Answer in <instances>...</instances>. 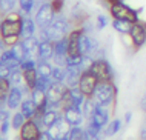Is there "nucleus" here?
I'll return each instance as SVG.
<instances>
[{
	"mask_svg": "<svg viewBox=\"0 0 146 140\" xmlns=\"http://www.w3.org/2000/svg\"><path fill=\"white\" fill-rule=\"evenodd\" d=\"M0 140H5V139H3V137H0Z\"/></svg>",
	"mask_w": 146,
	"mask_h": 140,
	"instance_id": "47",
	"label": "nucleus"
},
{
	"mask_svg": "<svg viewBox=\"0 0 146 140\" xmlns=\"http://www.w3.org/2000/svg\"><path fill=\"white\" fill-rule=\"evenodd\" d=\"M66 89H68V86L63 82H54L51 85V88L46 91V99H48L49 108H56V109L62 108V99L65 95Z\"/></svg>",
	"mask_w": 146,
	"mask_h": 140,
	"instance_id": "7",
	"label": "nucleus"
},
{
	"mask_svg": "<svg viewBox=\"0 0 146 140\" xmlns=\"http://www.w3.org/2000/svg\"><path fill=\"white\" fill-rule=\"evenodd\" d=\"M37 80H38L37 68H34V69H28V71H23V82H25V86L28 88L29 91H33L34 88L37 86Z\"/></svg>",
	"mask_w": 146,
	"mask_h": 140,
	"instance_id": "20",
	"label": "nucleus"
},
{
	"mask_svg": "<svg viewBox=\"0 0 146 140\" xmlns=\"http://www.w3.org/2000/svg\"><path fill=\"white\" fill-rule=\"evenodd\" d=\"M5 48H6V46H5V43H3V40H2V37H0V54H2V51L5 49Z\"/></svg>",
	"mask_w": 146,
	"mask_h": 140,
	"instance_id": "45",
	"label": "nucleus"
},
{
	"mask_svg": "<svg viewBox=\"0 0 146 140\" xmlns=\"http://www.w3.org/2000/svg\"><path fill=\"white\" fill-rule=\"evenodd\" d=\"M42 134V126L35 122L34 119H29L25 122V125L19 131V137L20 140H38Z\"/></svg>",
	"mask_w": 146,
	"mask_h": 140,
	"instance_id": "10",
	"label": "nucleus"
},
{
	"mask_svg": "<svg viewBox=\"0 0 146 140\" xmlns=\"http://www.w3.org/2000/svg\"><path fill=\"white\" fill-rule=\"evenodd\" d=\"M51 6H52L56 15H60L63 13V8H65V0H51Z\"/></svg>",
	"mask_w": 146,
	"mask_h": 140,
	"instance_id": "37",
	"label": "nucleus"
},
{
	"mask_svg": "<svg viewBox=\"0 0 146 140\" xmlns=\"http://www.w3.org/2000/svg\"><path fill=\"white\" fill-rule=\"evenodd\" d=\"M37 62L38 60H35L34 57H31V55H26L25 59L20 62V69L22 71H28V69H34V68H37Z\"/></svg>",
	"mask_w": 146,
	"mask_h": 140,
	"instance_id": "33",
	"label": "nucleus"
},
{
	"mask_svg": "<svg viewBox=\"0 0 146 140\" xmlns=\"http://www.w3.org/2000/svg\"><path fill=\"white\" fill-rule=\"evenodd\" d=\"M118 2H128V0H118Z\"/></svg>",
	"mask_w": 146,
	"mask_h": 140,
	"instance_id": "46",
	"label": "nucleus"
},
{
	"mask_svg": "<svg viewBox=\"0 0 146 140\" xmlns=\"http://www.w3.org/2000/svg\"><path fill=\"white\" fill-rule=\"evenodd\" d=\"M31 99L34 100V103L37 106H42V105H48V99H46V93L45 91H40V89H33L31 91Z\"/></svg>",
	"mask_w": 146,
	"mask_h": 140,
	"instance_id": "28",
	"label": "nucleus"
},
{
	"mask_svg": "<svg viewBox=\"0 0 146 140\" xmlns=\"http://www.w3.org/2000/svg\"><path fill=\"white\" fill-rule=\"evenodd\" d=\"M20 111L23 113V115H25L26 119H34V115H35V111H37V105L34 103V100L31 99V95L29 97H26V99H23V102H22V105H20Z\"/></svg>",
	"mask_w": 146,
	"mask_h": 140,
	"instance_id": "19",
	"label": "nucleus"
},
{
	"mask_svg": "<svg viewBox=\"0 0 146 140\" xmlns=\"http://www.w3.org/2000/svg\"><path fill=\"white\" fill-rule=\"evenodd\" d=\"M54 140H69V137H68V134H63V135H58V137H56Z\"/></svg>",
	"mask_w": 146,
	"mask_h": 140,
	"instance_id": "43",
	"label": "nucleus"
},
{
	"mask_svg": "<svg viewBox=\"0 0 146 140\" xmlns=\"http://www.w3.org/2000/svg\"><path fill=\"white\" fill-rule=\"evenodd\" d=\"M140 108H141V111H143V113H146V94L140 100Z\"/></svg>",
	"mask_w": 146,
	"mask_h": 140,
	"instance_id": "42",
	"label": "nucleus"
},
{
	"mask_svg": "<svg viewBox=\"0 0 146 140\" xmlns=\"http://www.w3.org/2000/svg\"><path fill=\"white\" fill-rule=\"evenodd\" d=\"M129 40L134 48V51H139L146 45V26L145 22H137L134 23L131 31H129Z\"/></svg>",
	"mask_w": 146,
	"mask_h": 140,
	"instance_id": "8",
	"label": "nucleus"
},
{
	"mask_svg": "<svg viewBox=\"0 0 146 140\" xmlns=\"http://www.w3.org/2000/svg\"><path fill=\"white\" fill-rule=\"evenodd\" d=\"M145 26H146V22H145Z\"/></svg>",
	"mask_w": 146,
	"mask_h": 140,
	"instance_id": "48",
	"label": "nucleus"
},
{
	"mask_svg": "<svg viewBox=\"0 0 146 140\" xmlns=\"http://www.w3.org/2000/svg\"><path fill=\"white\" fill-rule=\"evenodd\" d=\"M38 140H54V137L51 135V133L48 129H45V131H42V134H40V137H38Z\"/></svg>",
	"mask_w": 146,
	"mask_h": 140,
	"instance_id": "41",
	"label": "nucleus"
},
{
	"mask_svg": "<svg viewBox=\"0 0 146 140\" xmlns=\"http://www.w3.org/2000/svg\"><path fill=\"white\" fill-rule=\"evenodd\" d=\"M109 9V15L112 19H117V20H125V22H129V23H137L140 22V13L141 9H135V8L129 6L126 2H115L112 5L108 6Z\"/></svg>",
	"mask_w": 146,
	"mask_h": 140,
	"instance_id": "3",
	"label": "nucleus"
},
{
	"mask_svg": "<svg viewBox=\"0 0 146 140\" xmlns=\"http://www.w3.org/2000/svg\"><path fill=\"white\" fill-rule=\"evenodd\" d=\"M35 8V0H19V9L23 15H31Z\"/></svg>",
	"mask_w": 146,
	"mask_h": 140,
	"instance_id": "29",
	"label": "nucleus"
},
{
	"mask_svg": "<svg viewBox=\"0 0 146 140\" xmlns=\"http://www.w3.org/2000/svg\"><path fill=\"white\" fill-rule=\"evenodd\" d=\"M68 137L69 140H89V135L86 133V129H83L82 126H71Z\"/></svg>",
	"mask_w": 146,
	"mask_h": 140,
	"instance_id": "25",
	"label": "nucleus"
},
{
	"mask_svg": "<svg viewBox=\"0 0 146 140\" xmlns=\"http://www.w3.org/2000/svg\"><path fill=\"white\" fill-rule=\"evenodd\" d=\"M54 83V80H52V77H40V75H38V80H37V89H40V91H48L49 88H51V85H52ZM34 88V89H35Z\"/></svg>",
	"mask_w": 146,
	"mask_h": 140,
	"instance_id": "35",
	"label": "nucleus"
},
{
	"mask_svg": "<svg viewBox=\"0 0 146 140\" xmlns=\"http://www.w3.org/2000/svg\"><path fill=\"white\" fill-rule=\"evenodd\" d=\"M131 115H132L131 113H126V114H125V122H126V123L131 122Z\"/></svg>",
	"mask_w": 146,
	"mask_h": 140,
	"instance_id": "44",
	"label": "nucleus"
},
{
	"mask_svg": "<svg viewBox=\"0 0 146 140\" xmlns=\"http://www.w3.org/2000/svg\"><path fill=\"white\" fill-rule=\"evenodd\" d=\"M62 117H63V113H60L56 108H49L45 113V115L42 117V126H45L46 129H48V128H51L52 125H56Z\"/></svg>",
	"mask_w": 146,
	"mask_h": 140,
	"instance_id": "17",
	"label": "nucleus"
},
{
	"mask_svg": "<svg viewBox=\"0 0 146 140\" xmlns=\"http://www.w3.org/2000/svg\"><path fill=\"white\" fill-rule=\"evenodd\" d=\"M11 88H13V85H11L9 79H0V106L6 105V99Z\"/></svg>",
	"mask_w": 146,
	"mask_h": 140,
	"instance_id": "24",
	"label": "nucleus"
},
{
	"mask_svg": "<svg viewBox=\"0 0 146 140\" xmlns=\"http://www.w3.org/2000/svg\"><path fill=\"white\" fill-rule=\"evenodd\" d=\"M111 26L114 28V31L121 35H129V31L132 28V23L129 22H125V20H117V19H112L111 20Z\"/></svg>",
	"mask_w": 146,
	"mask_h": 140,
	"instance_id": "22",
	"label": "nucleus"
},
{
	"mask_svg": "<svg viewBox=\"0 0 146 140\" xmlns=\"http://www.w3.org/2000/svg\"><path fill=\"white\" fill-rule=\"evenodd\" d=\"M89 71L98 79V82H114V71L111 63L106 59H94Z\"/></svg>",
	"mask_w": 146,
	"mask_h": 140,
	"instance_id": "5",
	"label": "nucleus"
},
{
	"mask_svg": "<svg viewBox=\"0 0 146 140\" xmlns=\"http://www.w3.org/2000/svg\"><path fill=\"white\" fill-rule=\"evenodd\" d=\"M69 20H66L65 17H60V15H56V19L52 20V23L45 28V29H40V35L38 39L40 40H51V42H57V40L65 39L68 33L71 31L69 28Z\"/></svg>",
	"mask_w": 146,
	"mask_h": 140,
	"instance_id": "2",
	"label": "nucleus"
},
{
	"mask_svg": "<svg viewBox=\"0 0 146 140\" xmlns=\"http://www.w3.org/2000/svg\"><path fill=\"white\" fill-rule=\"evenodd\" d=\"M22 20L23 14L20 11H13L2 17L0 22V37L6 48H11L17 42H20L22 37Z\"/></svg>",
	"mask_w": 146,
	"mask_h": 140,
	"instance_id": "1",
	"label": "nucleus"
},
{
	"mask_svg": "<svg viewBox=\"0 0 146 140\" xmlns=\"http://www.w3.org/2000/svg\"><path fill=\"white\" fill-rule=\"evenodd\" d=\"M121 126H123V122H121L120 119L109 120V123L105 126V129H103V135L105 137H112V135H115L117 133H120Z\"/></svg>",
	"mask_w": 146,
	"mask_h": 140,
	"instance_id": "21",
	"label": "nucleus"
},
{
	"mask_svg": "<svg viewBox=\"0 0 146 140\" xmlns=\"http://www.w3.org/2000/svg\"><path fill=\"white\" fill-rule=\"evenodd\" d=\"M17 2L19 0H0V15H6L8 13H13Z\"/></svg>",
	"mask_w": 146,
	"mask_h": 140,
	"instance_id": "31",
	"label": "nucleus"
},
{
	"mask_svg": "<svg viewBox=\"0 0 146 140\" xmlns=\"http://www.w3.org/2000/svg\"><path fill=\"white\" fill-rule=\"evenodd\" d=\"M63 113V119L68 122L69 126H82L83 123V119H85V114L80 108H76V106H69V108H65L62 109Z\"/></svg>",
	"mask_w": 146,
	"mask_h": 140,
	"instance_id": "13",
	"label": "nucleus"
},
{
	"mask_svg": "<svg viewBox=\"0 0 146 140\" xmlns=\"http://www.w3.org/2000/svg\"><path fill=\"white\" fill-rule=\"evenodd\" d=\"M109 115H111L109 108L97 105L96 109L92 111V114H91L89 122L92 123V125H96L97 128H100V129H105V126L109 123Z\"/></svg>",
	"mask_w": 146,
	"mask_h": 140,
	"instance_id": "11",
	"label": "nucleus"
},
{
	"mask_svg": "<svg viewBox=\"0 0 146 140\" xmlns=\"http://www.w3.org/2000/svg\"><path fill=\"white\" fill-rule=\"evenodd\" d=\"M11 73H13V69L9 66H6L5 63L0 62V79H9Z\"/></svg>",
	"mask_w": 146,
	"mask_h": 140,
	"instance_id": "38",
	"label": "nucleus"
},
{
	"mask_svg": "<svg viewBox=\"0 0 146 140\" xmlns=\"http://www.w3.org/2000/svg\"><path fill=\"white\" fill-rule=\"evenodd\" d=\"M83 73L80 66H66V79L65 83L68 88H74L78 86V80H80V75Z\"/></svg>",
	"mask_w": 146,
	"mask_h": 140,
	"instance_id": "16",
	"label": "nucleus"
},
{
	"mask_svg": "<svg viewBox=\"0 0 146 140\" xmlns=\"http://www.w3.org/2000/svg\"><path fill=\"white\" fill-rule=\"evenodd\" d=\"M5 120H11L9 115V109H5V106H0V122H5Z\"/></svg>",
	"mask_w": 146,
	"mask_h": 140,
	"instance_id": "40",
	"label": "nucleus"
},
{
	"mask_svg": "<svg viewBox=\"0 0 146 140\" xmlns=\"http://www.w3.org/2000/svg\"><path fill=\"white\" fill-rule=\"evenodd\" d=\"M85 55L83 54H74V55H68L66 57V66H80L83 65Z\"/></svg>",
	"mask_w": 146,
	"mask_h": 140,
	"instance_id": "34",
	"label": "nucleus"
},
{
	"mask_svg": "<svg viewBox=\"0 0 146 140\" xmlns=\"http://www.w3.org/2000/svg\"><path fill=\"white\" fill-rule=\"evenodd\" d=\"M52 69L54 66L49 62H43V60L37 62V73L40 77H52Z\"/></svg>",
	"mask_w": 146,
	"mask_h": 140,
	"instance_id": "26",
	"label": "nucleus"
},
{
	"mask_svg": "<svg viewBox=\"0 0 146 140\" xmlns=\"http://www.w3.org/2000/svg\"><path fill=\"white\" fill-rule=\"evenodd\" d=\"M22 45L25 48L26 54L31 55V57H37L38 53V45H40V39L34 37H28V39H22Z\"/></svg>",
	"mask_w": 146,
	"mask_h": 140,
	"instance_id": "18",
	"label": "nucleus"
},
{
	"mask_svg": "<svg viewBox=\"0 0 146 140\" xmlns=\"http://www.w3.org/2000/svg\"><path fill=\"white\" fill-rule=\"evenodd\" d=\"M54 19H56V13H54L52 6H51V2L40 3V6L37 8V11L34 14V20L37 23V26L40 29H45V28H48L52 23Z\"/></svg>",
	"mask_w": 146,
	"mask_h": 140,
	"instance_id": "6",
	"label": "nucleus"
},
{
	"mask_svg": "<svg viewBox=\"0 0 146 140\" xmlns=\"http://www.w3.org/2000/svg\"><path fill=\"white\" fill-rule=\"evenodd\" d=\"M9 82L13 86H22L25 85V82H23V71L20 68H17V69H13V73L9 75Z\"/></svg>",
	"mask_w": 146,
	"mask_h": 140,
	"instance_id": "30",
	"label": "nucleus"
},
{
	"mask_svg": "<svg viewBox=\"0 0 146 140\" xmlns=\"http://www.w3.org/2000/svg\"><path fill=\"white\" fill-rule=\"evenodd\" d=\"M26 120H28V119L23 115L22 111H15V113L11 115V128L15 129V131H20V128L25 125Z\"/></svg>",
	"mask_w": 146,
	"mask_h": 140,
	"instance_id": "27",
	"label": "nucleus"
},
{
	"mask_svg": "<svg viewBox=\"0 0 146 140\" xmlns=\"http://www.w3.org/2000/svg\"><path fill=\"white\" fill-rule=\"evenodd\" d=\"M71 20L72 22H76L78 26H82L83 23L88 20V14L83 11V8H82L80 5H76L72 8V13H71Z\"/></svg>",
	"mask_w": 146,
	"mask_h": 140,
	"instance_id": "23",
	"label": "nucleus"
},
{
	"mask_svg": "<svg viewBox=\"0 0 146 140\" xmlns=\"http://www.w3.org/2000/svg\"><path fill=\"white\" fill-rule=\"evenodd\" d=\"M0 135H2V134H0Z\"/></svg>",
	"mask_w": 146,
	"mask_h": 140,
	"instance_id": "49",
	"label": "nucleus"
},
{
	"mask_svg": "<svg viewBox=\"0 0 146 140\" xmlns=\"http://www.w3.org/2000/svg\"><path fill=\"white\" fill-rule=\"evenodd\" d=\"M108 25H109V19L106 17L105 14H98L97 19H96V29L102 31V29H105Z\"/></svg>",
	"mask_w": 146,
	"mask_h": 140,
	"instance_id": "36",
	"label": "nucleus"
},
{
	"mask_svg": "<svg viewBox=\"0 0 146 140\" xmlns=\"http://www.w3.org/2000/svg\"><path fill=\"white\" fill-rule=\"evenodd\" d=\"M11 128V120H5V122H0V134L5 137L8 134V131H9Z\"/></svg>",
	"mask_w": 146,
	"mask_h": 140,
	"instance_id": "39",
	"label": "nucleus"
},
{
	"mask_svg": "<svg viewBox=\"0 0 146 140\" xmlns=\"http://www.w3.org/2000/svg\"><path fill=\"white\" fill-rule=\"evenodd\" d=\"M37 23H35L34 19H31V15H23L22 20V39H28V37H34L35 31H37Z\"/></svg>",
	"mask_w": 146,
	"mask_h": 140,
	"instance_id": "15",
	"label": "nucleus"
},
{
	"mask_svg": "<svg viewBox=\"0 0 146 140\" xmlns=\"http://www.w3.org/2000/svg\"><path fill=\"white\" fill-rule=\"evenodd\" d=\"M65 79H66V66L54 65V69H52V80H54V82H63V83H65Z\"/></svg>",
	"mask_w": 146,
	"mask_h": 140,
	"instance_id": "32",
	"label": "nucleus"
},
{
	"mask_svg": "<svg viewBox=\"0 0 146 140\" xmlns=\"http://www.w3.org/2000/svg\"><path fill=\"white\" fill-rule=\"evenodd\" d=\"M117 99V86L114 82H98V85L94 91L92 100L96 102V105L106 106L109 108L114 105Z\"/></svg>",
	"mask_w": 146,
	"mask_h": 140,
	"instance_id": "4",
	"label": "nucleus"
},
{
	"mask_svg": "<svg viewBox=\"0 0 146 140\" xmlns=\"http://www.w3.org/2000/svg\"><path fill=\"white\" fill-rule=\"evenodd\" d=\"M97 85H98V79L91 73L89 69H85L80 75V80H78V88H80V91L86 95V97L91 99L94 95V91H96Z\"/></svg>",
	"mask_w": 146,
	"mask_h": 140,
	"instance_id": "9",
	"label": "nucleus"
},
{
	"mask_svg": "<svg viewBox=\"0 0 146 140\" xmlns=\"http://www.w3.org/2000/svg\"><path fill=\"white\" fill-rule=\"evenodd\" d=\"M25 91H29L25 85L22 86H13L8 94V99H6V108L9 111H15L17 108H20L22 102H23V93Z\"/></svg>",
	"mask_w": 146,
	"mask_h": 140,
	"instance_id": "12",
	"label": "nucleus"
},
{
	"mask_svg": "<svg viewBox=\"0 0 146 140\" xmlns=\"http://www.w3.org/2000/svg\"><path fill=\"white\" fill-rule=\"evenodd\" d=\"M52 57H54V42H51V40H40L38 53H37V60L49 62Z\"/></svg>",
	"mask_w": 146,
	"mask_h": 140,
	"instance_id": "14",
	"label": "nucleus"
}]
</instances>
